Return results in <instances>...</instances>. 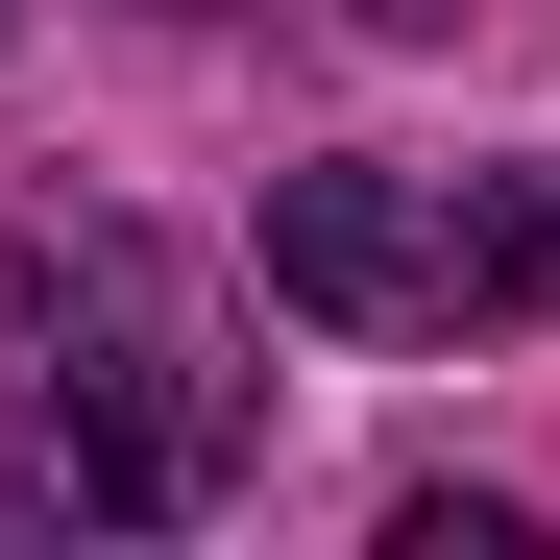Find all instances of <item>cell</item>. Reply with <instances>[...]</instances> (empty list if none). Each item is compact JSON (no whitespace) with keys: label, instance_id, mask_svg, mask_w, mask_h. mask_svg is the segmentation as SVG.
Masks as SVG:
<instances>
[{"label":"cell","instance_id":"1","mask_svg":"<svg viewBox=\"0 0 560 560\" xmlns=\"http://www.w3.org/2000/svg\"><path fill=\"white\" fill-rule=\"evenodd\" d=\"M0 390H25V439H49L73 512H196L244 463V365L196 341V293H171L122 220L0 268Z\"/></svg>","mask_w":560,"mask_h":560},{"label":"cell","instance_id":"2","mask_svg":"<svg viewBox=\"0 0 560 560\" xmlns=\"http://www.w3.org/2000/svg\"><path fill=\"white\" fill-rule=\"evenodd\" d=\"M268 293L317 341H488L536 317V220L512 171L463 196V171H268Z\"/></svg>","mask_w":560,"mask_h":560},{"label":"cell","instance_id":"3","mask_svg":"<svg viewBox=\"0 0 560 560\" xmlns=\"http://www.w3.org/2000/svg\"><path fill=\"white\" fill-rule=\"evenodd\" d=\"M512 220H536V293H560V171H512Z\"/></svg>","mask_w":560,"mask_h":560}]
</instances>
